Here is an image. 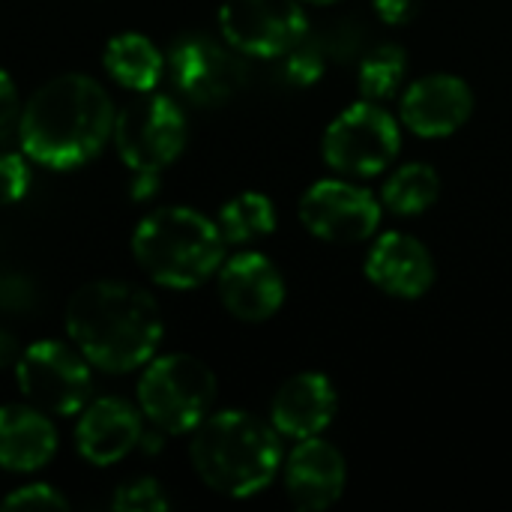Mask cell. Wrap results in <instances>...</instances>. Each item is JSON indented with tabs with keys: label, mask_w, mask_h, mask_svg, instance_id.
I'll return each mask as SVG.
<instances>
[{
	"label": "cell",
	"mask_w": 512,
	"mask_h": 512,
	"mask_svg": "<svg viewBox=\"0 0 512 512\" xmlns=\"http://www.w3.org/2000/svg\"><path fill=\"white\" fill-rule=\"evenodd\" d=\"M282 465H285V492L297 510H330L345 492V480H348L345 456L321 435L297 441V447L288 453Z\"/></svg>",
	"instance_id": "14"
},
{
	"label": "cell",
	"mask_w": 512,
	"mask_h": 512,
	"mask_svg": "<svg viewBox=\"0 0 512 512\" xmlns=\"http://www.w3.org/2000/svg\"><path fill=\"white\" fill-rule=\"evenodd\" d=\"M105 72L126 90L147 93L159 84L165 72V57L162 51L144 36V33H120L111 36L105 51H102Z\"/></svg>",
	"instance_id": "19"
},
{
	"label": "cell",
	"mask_w": 512,
	"mask_h": 512,
	"mask_svg": "<svg viewBox=\"0 0 512 512\" xmlns=\"http://www.w3.org/2000/svg\"><path fill=\"white\" fill-rule=\"evenodd\" d=\"M219 300L237 321L261 324L285 303L282 273L267 255L240 252L219 267Z\"/></svg>",
	"instance_id": "13"
},
{
	"label": "cell",
	"mask_w": 512,
	"mask_h": 512,
	"mask_svg": "<svg viewBox=\"0 0 512 512\" xmlns=\"http://www.w3.org/2000/svg\"><path fill=\"white\" fill-rule=\"evenodd\" d=\"M141 435H144L141 411L126 399L105 396L84 405L75 426V447L84 462L96 468H108L126 459L135 447H141Z\"/></svg>",
	"instance_id": "15"
},
{
	"label": "cell",
	"mask_w": 512,
	"mask_h": 512,
	"mask_svg": "<svg viewBox=\"0 0 512 512\" xmlns=\"http://www.w3.org/2000/svg\"><path fill=\"white\" fill-rule=\"evenodd\" d=\"M474 90L450 72H435L414 81L399 105L402 123L420 138H447L468 123Z\"/></svg>",
	"instance_id": "12"
},
{
	"label": "cell",
	"mask_w": 512,
	"mask_h": 512,
	"mask_svg": "<svg viewBox=\"0 0 512 512\" xmlns=\"http://www.w3.org/2000/svg\"><path fill=\"white\" fill-rule=\"evenodd\" d=\"M219 30L243 57H282L309 36V18L300 0H225Z\"/></svg>",
	"instance_id": "10"
},
{
	"label": "cell",
	"mask_w": 512,
	"mask_h": 512,
	"mask_svg": "<svg viewBox=\"0 0 512 512\" xmlns=\"http://www.w3.org/2000/svg\"><path fill=\"white\" fill-rule=\"evenodd\" d=\"M279 438L273 423L249 411H219L192 429L189 456L204 486L225 498H252L282 468Z\"/></svg>",
	"instance_id": "3"
},
{
	"label": "cell",
	"mask_w": 512,
	"mask_h": 512,
	"mask_svg": "<svg viewBox=\"0 0 512 512\" xmlns=\"http://www.w3.org/2000/svg\"><path fill=\"white\" fill-rule=\"evenodd\" d=\"M366 276L390 297L417 300L435 285V261L417 237L390 231L375 240L366 258Z\"/></svg>",
	"instance_id": "16"
},
{
	"label": "cell",
	"mask_w": 512,
	"mask_h": 512,
	"mask_svg": "<svg viewBox=\"0 0 512 512\" xmlns=\"http://www.w3.org/2000/svg\"><path fill=\"white\" fill-rule=\"evenodd\" d=\"M216 402L213 369L189 354H165L147 363L138 381L141 414L165 435L192 432Z\"/></svg>",
	"instance_id": "5"
},
{
	"label": "cell",
	"mask_w": 512,
	"mask_h": 512,
	"mask_svg": "<svg viewBox=\"0 0 512 512\" xmlns=\"http://www.w3.org/2000/svg\"><path fill=\"white\" fill-rule=\"evenodd\" d=\"M15 381L30 405L54 417L81 414L93 387L87 357L57 339L27 345L15 363Z\"/></svg>",
	"instance_id": "8"
},
{
	"label": "cell",
	"mask_w": 512,
	"mask_h": 512,
	"mask_svg": "<svg viewBox=\"0 0 512 512\" xmlns=\"http://www.w3.org/2000/svg\"><path fill=\"white\" fill-rule=\"evenodd\" d=\"M282 57H285V75H288L291 84H312L324 72V54L318 51L315 42H309V36L300 39Z\"/></svg>",
	"instance_id": "24"
},
{
	"label": "cell",
	"mask_w": 512,
	"mask_h": 512,
	"mask_svg": "<svg viewBox=\"0 0 512 512\" xmlns=\"http://www.w3.org/2000/svg\"><path fill=\"white\" fill-rule=\"evenodd\" d=\"M69 507V501L57 492V489H51V486H45V483H33V486H21V489H15L12 495H6V501H3V510H66Z\"/></svg>",
	"instance_id": "26"
},
{
	"label": "cell",
	"mask_w": 512,
	"mask_h": 512,
	"mask_svg": "<svg viewBox=\"0 0 512 512\" xmlns=\"http://www.w3.org/2000/svg\"><path fill=\"white\" fill-rule=\"evenodd\" d=\"M114 512H165L171 507L165 489L153 477H138L123 483L114 498H111Z\"/></svg>",
	"instance_id": "23"
},
{
	"label": "cell",
	"mask_w": 512,
	"mask_h": 512,
	"mask_svg": "<svg viewBox=\"0 0 512 512\" xmlns=\"http://www.w3.org/2000/svg\"><path fill=\"white\" fill-rule=\"evenodd\" d=\"M21 357V348H18V339L6 330H0V369H9L15 366Z\"/></svg>",
	"instance_id": "31"
},
{
	"label": "cell",
	"mask_w": 512,
	"mask_h": 512,
	"mask_svg": "<svg viewBox=\"0 0 512 512\" xmlns=\"http://www.w3.org/2000/svg\"><path fill=\"white\" fill-rule=\"evenodd\" d=\"M300 222L324 243H363L381 225V201L351 180H318L300 198Z\"/></svg>",
	"instance_id": "11"
},
{
	"label": "cell",
	"mask_w": 512,
	"mask_h": 512,
	"mask_svg": "<svg viewBox=\"0 0 512 512\" xmlns=\"http://www.w3.org/2000/svg\"><path fill=\"white\" fill-rule=\"evenodd\" d=\"M417 3H420V0H372L378 18H381L384 24H393V27L408 24V21L414 18V12H417Z\"/></svg>",
	"instance_id": "29"
},
{
	"label": "cell",
	"mask_w": 512,
	"mask_h": 512,
	"mask_svg": "<svg viewBox=\"0 0 512 512\" xmlns=\"http://www.w3.org/2000/svg\"><path fill=\"white\" fill-rule=\"evenodd\" d=\"M186 117L162 93H138L114 117V147L129 171H162L186 147Z\"/></svg>",
	"instance_id": "7"
},
{
	"label": "cell",
	"mask_w": 512,
	"mask_h": 512,
	"mask_svg": "<svg viewBox=\"0 0 512 512\" xmlns=\"http://www.w3.org/2000/svg\"><path fill=\"white\" fill-rule=\"evenodd\" d=\"M405 72H408V54L402 45H393V42L375 45L360 60V93H363V99H372V102L390 99L399 90V84L405 81Z\"/></svg>",
	"instance_id": "22"
},
{
	"label": "cell",
	"mask_w": 512,
	"mask_h": 512,
	"mask_svg": "<svg viewBox=\"0 0 512 512\" xmlns=\"http://www.w3.org/2000/svg\"><path fill=\"white\" fill-rule=\"evenodd\" d=\"M57 453L54 423L36 405L0 408V468L15 474H33L45 468Z\"/></svg>",
	"instance_id": "18"
},
{
	"label": "cell",
	"mask_w": 512,
	"mask_h": 512,
	"mask_svg": "<svg viewBox=\"0 0 512 512\" xmlns=\"http://www.w3.org/2000/svg\"><path fill=\"white\" fill-rule=\"evenodd\" d=\"M18 120H21V102H18L15 81L9 78L6 69H0V141L18 126Z\"/></svg>",
	"instance_id": "28"
},
{
	"label": "cell",
	"mask_w": 512,
	"mask_h": 512,
	"mask_svg": "<svg viewBox=\"0 0 512 512\" xmlns=\"http://www.w3.org/2000/svg\"><path fill=\"white\" fill-rule=\"evenodd\" d=\"M402 147L399 120L372 99H360L327 126L324 162L345 177H375L387 171Z\"/></svg>",
	"instance_id": "6"
},
{
	"label": "cell",
	"mask_w": 512,
	"mask_h": 512,
	"mask_svg": "<svg viewBox=\"0 0 512 512\" xmlns=\"http://www.w3.org/2000/svg\"><path fill=\"white\" fill-rule=\"evenodd\" d=\"M339 408L336 387L321 372H300L288 378L270 405V423L282 438L303 441L321 435Z\"/></svg>",
	"instance_id": "17"
},
{
	"label": "cell",
	"mask_w": 512,
	"mask_h": 512,
	"mask_svg": "<svg viewBox=\"0 0 512 512\" xmlns=\"http://www.w3.org/2000/svg\"><path fill=\"white\" fill-rule=\"evenodd\" d=\"M441 195V177L426 162H411L396 168L381 189V201L396 216H420Z\"/></svg>",
	"instance_id": "21"
},
{
	"label": "cell",
	"mask_w": 512,
	"mask_h": 512,
	"mask_svg": "<svg viewBox=\"0 0 512 512\" xmlns=\"http://www.w3.org/2000/svg\"><path fill=\"white\" fill-rule=\"evenodd\" d=\"M216 225L225 246H246L276 231V207L261 192H240L222 204Z\"/></svg>",
	"instance_id": "20"
},
{
	"label": "cell",
	"mask_w": 512,
	"mask_h": 512,
	"mask_svg": "<svg viewBox=\"0 0 512 512\" xmlns=\"http://www.w3.org/2000/svg\"><path fill=\"white\" fill-rule=\"evenodd\" d=\"M30 303H33V285L24 276H15V273L0 276V309L24 312L30 309Z\"/></svg>",
	"instance_id": "27"
},
{
	"label": "cell",
	"mask_w": 512,
	"mask_h": 512,
	"mask_svg": "<svg viewBox=\"0 0 512 512\" xmlns=\"http://www.w3.org/2000/svg\"><path fill=\"white\" fill-rule=\"evenodd\" d=\"M30 189V165L27 156L0 153V207L18 204Z\"/></svg>",
	"instance_id": "25"
},
{
	"label": "cell",
	"mask_w": 512,
	"mask_h": 512,
	"mask_svg": "<svg viewBox=\"0 0 512 512\" xmlns=\"http://www.w3.org/2000/svg\"><path fill=\"white\" fill-rule=\"evenodd\" d=\"M159 189V174L156 171H132L129 195L132 201H150Z\"/></svg>",
	"instance_id": "30"
},
{
	"label": "cell",
	"mask_w": 512,
	"mask_h": 512,
	"mask_svg": "<svg viewBox=\"0 0 512 512\" xmlns=\"http://www.w3.org/2000/svg\"><path fill=\"white\" fill-rule=\"evenodd\" d=\"M165 69L183 99L204 108L228 102L249 81L243 54L225 39H213L207 33H183L174 39Z\"/></svg>",
	"instance_id": "9"
},
{
	"label": "cell",
	"mask_w": 512,
	"mask_h": 512,
	"mask_svg": "<svg viewBox=\"0 0 512 512\" xmlns=\"http://www.w3.org/2000/svg\"><path fill=\"white\" fill-rule=\"evenodd\" d=\"M138 267L165 288H198L225 261V240L213 219L192 207H159L132 234Z\"/></svg>",
	"instance_id": "4"
},
{
	"label": "cell",
	"mask_w": 512,
	"mask_h": 512,
	"mask_svg": "<svg viewBox=\"0 0 512 512\" xmlns=\"http://www.w3.org/2000/svg\"><path fill=\"white\" fill-rule=\"evenodd\" d=\"M306 3H315V6H330V3H336V0H306Z\"/></svg>",
	"instance_id": "32"
},
{
	"label": "cell",
	"mask_w": 512,
	"mask_h": 512,
	"mask_svg": "<svg viewBox=\"0 0 512 512\" xmlns=\"http://www.w3.org/2000/svg\"><path fill=\"white\" fill-rule=\"evenodd\" d=\"M72 345L102 372H132L153 360L162 342L156 300L129 282H87L66 303Z\"/></svg>",
	"instance_id": "2"
},
{
	"label": "cell",
	"mask_w": 512,
	"mask_h": 512,
	"mask_svg": "<svg viewBox=\"0 0 512 512\" xmlns=\"http://www.w3.org/2000/svg\"><path fill=\"white\" fill-rule=\"evenodd\" d=\"M114 105L99 81L66 72L45 81L18 120L21 150L30 162L69 171L102 153L114 135Z\"/></svg>",
	"instance_id": "1"
}]
</instances>
